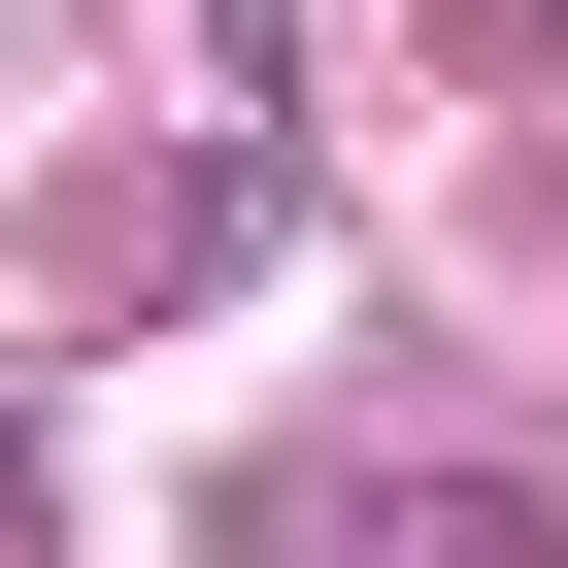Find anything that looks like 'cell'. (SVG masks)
<instances>
[{
  "instance_id": "1",
  "label": "cell",
  "mask_w": 568,
  "mask_h": 568,
  "mask_svg": "<svg viewBox=\"0 0 568 568\" xmlns=\"http://www.w3.org/2000/svg\"><path fill=\"white\" fill-rule=\"evenodd\" d=\"M302 568H568V501H501V468H368V501H302Z\"/></svg>"
}]
</instances>
